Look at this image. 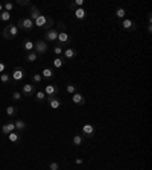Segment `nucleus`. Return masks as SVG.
Wrapping results in <instances>:
<instances>
[{
    "instance_id": "obj_1",
    "label": "nucleus",
    "mask_w": 152,
    "mask_h": 170,
    "mask_svg": "<svg viewBox=\"0 0 152 170\" xmlns=\"http://www.w3.org/2000/svg\"><path fill=\"white\" fill-rule=\"evenodd\" d=\"M34 26L41 28V29H44V30H49V29H52V26H53V20H52L50 17H47V15L41 14L40 17L34 21Z\"/></svg>"
},
{
    "instance_id": "obj_2",
    "label": "nucleus",
    "mask_w": 152,
    "mask_h": 170,
    "mask_svg": "<svg viewBox=\"0 0 152 170\" xmlns=\"http://www.w3.org/2000/svg\"><path fill=\"white\" fill-rule=\"evenodd\" d=\"M18 33H20V29L17 28V24L9 23V24L3 29V38H5V40H14V38L18 37Z\"/></svg>"
},
{
    "instance_id": "obj_3",
    "label": "nucleus",
    "mask_w": 152,
    "mask_h": 170,
    "mask_svg": "<svg viewBox=\"0 0 152 170\" xmlns=\"http://www.w3.org/2000/svg\"><path fill=\"white\" fill-rule=\"evenodd\" d=\"M17 28L24 30V32H30L34 29V21L30 20L29 17H21L20 20L17 21Z\"/></svg>"
},
{
    "instance_id": "obj_4",
    "label": "nucleus",
    "mask_w": 152,
    "mask_h": 170,
    "mask_svg": "<svg viewBox=\"0 0 152 170\" xmlns=\"http://www.w3.org/2000/svg\"><path fill=\"white\" fill-rule=\"evenodd\" d=\"M47 43L44 40H37L34 43V52L37 53V55H46L47 53Z\"/></svg>"
},
{
    "instance_id": "obj_5",
    "label": "nucleus",
    "mask_w": 152,
    "mask_h": 170,
    "mask_svg": "<svg viewBox=\"0 0 152 170\" xmlns=\"http://www.w3.org/2000/svg\"><path fill=\"white\" fill-rule=\"evenodd\" d=\"M24 78V69L23 67H15L14 70H12V75H11V79L14 80V82H20L21 79Z\"/></svg>"
},
{
    "instance_id": "obj_6",
    "label": "nucleus",
    "mask_w": 152,
    "mask_h": 170,
    "mask_svg": "<svg viewBox=\"0 0 152 170\" xmlns=\"http://www.w3.org/2000/svg\"><path fill=\"white\" fill-rule=\"evenodd\" d=\"M94 132H96L94 125H91V123L82 125V137H88V138H91V137L94 135Z\"/></svg>"
},
{
    "instance_id": "obj_7",
    "label": "nucleus",
    "mask_w": 152,
    "mask_h": 170,
    "mask_svg": "<svg viewBox=\"0 0 152 170\" xmlns=\"http://www.w3.org/2000/svg\"><path fill=\"white\" fill-rule=\"evenodd\" d=\"M58 40V30L56 29H49V30H46L44 32V41L46 43H53V41H56Z\"/></svg>"
},
{
    "instance_id": "obj_8",
    "label": "nucleus",
    "mask_w": 152,
    "mask_h": 170,
    "mask_svg": "<svg viewBox=\"0 0 152 170\" xmlns=\"http://www.w3.org/2000/svg\"><path fill=\"white\" fill-rule=\"evenodd\" d=\"M58 44L60 46H64V44H69L71 41V37L66 32V30H61V32H58Z\"/></svg>"
},
{
    "instance_id": "obj_9",
    "label": "nucleus",
    "mask_w": 152,
    "mask_h": 170,
    "mask_svg": "<svg viewBox=\"0 0 152 170\" xmlns=\"http://www.w3.org/2000/svg\"><path fill=\"white\" fill-rule=\"evenodd\" d=\"M58 85H55V84H49V85H46V88H44V94L47 96V97H52V96H56L58 94Z\"/></svg>"
},
{
    "instance_id": "obj_10",
    "label": "nucleus",
    "mask_w": 152,
    "mask_h": 170,
    "mask_svg": "<svg viewBox=\"0 0 152 170\" xmlns=\"http://www.w3.org/2000/svg\"><path fill=\"white\" fill-rule=\"evenodd\" d=\"M46 100H47V105L50 106L52 110H60L61 108V100L56 97V96H52V97H46Z\"/></svg>"
},
{
    "instance_id": "obj_11",
    "label": "nucleus",
    "mask_w": 152,
    "mask_h": 170,
    "mask_svg": "<svg viewBox=\"0 0 152 170\" xmlns=\"http://www.w3.org/2000/svg\"><path fill=\"white\" fill-rule=\"evenodd\" d=\"M34 85L32 84H24L23 87H21V96H24V97H32L34 96Z\"/></svg>"
},
{
    "instance_id": "obj_12",
    "label": "nucleus",
    "mask_w": 152,
    "mask_h": 170,
    "mask_svg": "<svg viewBox=\"0 0 152 170\" xmlns=\"http://www.w3.org/2000/svg\"><path fill=\"white\" fill-rule=\"evenodd\" d=\"M71 100H73V103L78 105V106L85 105V97L82 96V93H79V91H76L75 94H71Z\"/></svg>"
},
{
    "instance_id": "obj_13",
    "label": "nucleus",
    "mask_w": 152,
    "mask_h": 170,
    "mask_svg": "<svg viewBox=\"0 0 152 170\" xmlns=\"http://www.w3.org/2000/svg\"><path fill=\"white\" fill-rule=\"evenodd\" d=\"M40 15H41V12H40V9H38V6H37V5H30L29 6V18L30 20L35 21Z\"/></svg>"
},
{
    "instance_id": "obj_14",
    "label": "nucleus",
    "mask_w": 152,
    "mask_h": 170,
    "mask_svg": "<svg viewBox=\"0 0 152 170\" xmlns=\"http://www.w3.org/2000/svg\"><path fill=\"white\" fill-rule=\"evenodd\" d=\"M122 28L125 30H132L135 29V21L131 20V18H125V20L122 21Z\"/></svg>"
},
{
    "instance_id": "obj_15",
    "label": "nucleus",
    "mask_w": 152,
    "mask_h": 170,
    "mask_svg": "<svg viewBox=\"0 0 152 170\" xmlns=\"http://www.w3.org/2000/svg\"><path fill=\"white\" fill-rule=\"evenodd\" d=\"M14 131H15V125H14V121H9V123H6V125L2 126V134H5V135H8V134L14 132Z\"/></svg>"
},
{
    "instance_id": "obj_16",
    "label": "nucleus",
    "mask_w": 152,
    "mask_h": 170,
    "mask_svg": "<svg viewBox=\"0 0 152 170\" xmlns=\"http://www.w3.org/2000/svg\"><path fill=\"white\" fill-rule=\"evenodd\" d=\"M62 55H64V58H66V59H75V58H76V55H78V52H76L75 49H64Z\"/></svg>"
},
{
    "instance_id": "obj_17",
    "label": "nucleus",
    "mask_w": 152,
    "mask_h": 170,
    "mask_svg": "<svg viewBox=\"0 0 152 170\" xmlns=\"http://www.w3.org/2000/svg\"><path fill=\"white\" fill-rule=\"evenodd\" d=\"M75 17H76L78 20H84V18L87 17V11L84 9V8H76V9H75Z\"/></svg>"
},
{
    "instance_id": "obj_18",
    "label": "nucleus",
    "mask_w": 152,
    "mask_h": 170,
    "mask_svg": "<svg viewBox=\"0 0 152 170\" xmlns=\"http://www.w3.org/2000/svg\"><path fill=\"white\" fill-rule=\"evenodd\" d=\"M14 125H15V131H17V132H21V131L26 129V121L21 120V119L15 120V121H14Z\"/></svg>"
},
{
    "instance_id": "obj_19",
    "label": "nucleus",
    "mask_w": 152,
    "mask_h": 170,
    "mask_svg": "<svg viewBox=\"0 0 152 170\" xmlns=\"http://www.w3.org/2000/svg\"><path fill=\"white\" fill-rule=\"evenodd\" d=\"M8 138H9L11 143H18V140H20V132H17V131L11 132V134H8Z\"/></svg>"
},
{
    "instance_id": "obj_20",
    "label": "nucleus",
    "mask_w": 152,
    "mask_h": 170,
    "mask_svg": "<svg viewBox=\"0 0 152 170\" xmlns=\"http://www.w3.org/2000/svg\"><path fill=\"white\" fill-rule=\"evenodd\" d=\"M23 49L26 50L28 53H29V52H34V41L24 40V43H23Z\"/></svg>"
},
{
    "instance_id": "obj_21",
    "label": "nucleus",
    "mask_w": 152,
    "mask_h": 170,
    "mask_svg": "<svg viewBox=\"0 0 152 170\" xmlns=\"http://www.w3.org/2000/svg\"><path fill=\"white\" fill-rule=\"evenodd\" d=\"M66 91H67L69 94H75V93L78 91V85H75L73 82H70V84L66 85Z\"/></svg>"
},
{
    "instance_id": "obj_22",
    "label": "nucleus",
    "mask_w": 152,
    "mask_h": 170,
    "mask_svg": "<svg viewBox=\"0 0 152 170\" xmlns=\"http://www.w3.org/2000/svg\"><path fill=\"white\" fill-rule=\"evenodd\" d=\"M37 59H38V55H37L35 52H29V53L26 55V61H28V62H35Z\"/></svg>"
},
{
    "instance_id": "obj_23",
    "label": "nucleus",
    "mask_w": 152,
    "mask_h": 170,
    "mask_svg": "<svg viewBox=\"0 0 152 170\" xmlns=\"http://www.w3.org/2000/svg\"><path fill=\"white\" fill-rule=\"evenodd\" d=\"M52 76H53V71L50 69H44L41 71V78H44V79H50Z\"/></svg>"
},
{
    "instance_id": "obj_24",
    "label": "nucleus",
    "mask_w": 152,
    "mask_h": 170,
    "mask_svg": "<svg viewBox=\"0 0 152 170\" xmlns=\"http://www.w3.org/2000/svg\"><path fill=\"white\" fill-rule=\"evenodd\" d=\"M35 100H37V102H44V100H46V94H44V91L43 90L37 91V93H35Z\"/></svg>"
},
{
    "instance_id": "obj_25",
    "label": "nucleus",
    "mask_w": 152,
    "mask_h": 170,
    "mask_svg": "<svg viewBox=\"0 0 152 170\" xmlns=\"http://www.w3.org/2000/svg\"><path fill=\"white\" fill-rule=\"evenodd\" d=\"M62 64H64V58L56 56V58L53 59V67H55V69H61V67H62Z\"/></svg>"
},
{
    "instance_id": "obj_26",
    "label": "nucleus",
    "mask_w": 152,
    "mask_h": 170,
    "mask_svg": "<svg viewBox=\"0 0 152 170\" xmlns=\"http://www.w3.org/2000/svg\"><path fill=\"white\" fill-rule=\"evenodd\" d=\"M9 20H11V12L2 11L0 12V21H9Z\"/></svg>"
},
{
    "instance_id": "obj_27",
    "label": "nucleus",
    "mask_w": 152,
    "mask_h": 170,
    "mask_svg": "<svg viewBox=\"0 0 152 170\" xmlns=\"http://www.w3.org/2000/svg\"><path fill=\"white\" fill-rule=\"evenodd\" d=\"M82 140H84V137H82V135H75V137L71 138V143H73L75 146H81Z\"/></svg>"
},
{
    "instance_id": "obj_28",
    "label": "nucleus",
    "mask_w": 152,
    "mask_h": 170,
    "mask_svg": "<svg viewBox=\"0 0 152 170\" xmlns=\"http://www.w3.org/2000/svg\"><path fill=\"white\" fill-rule=\"evenodd\" d=\"M15 112H17V108H15V106H12V105H9V106L6 108V116H8V117H14V116H15Z\"/></svg>"
},
{
    "instance_id": "obj_29",
    "label": "nucleus",
    "mask_w": 152,
    "mask_h": 170,
    "mask_svg": "<svg viewBox=\"0 0 152 170\" xmlns=\"http://www.w3.org/2000/svg\"><path fill=\"white\" fill-rule=\"evenodd\" d=\"M9 80H11V76L8 73H2V75H0V82H2V84H8Z\"/></svg>"
},
{
    "instance_id": "obj_30",
    "label": "nucleus",
    "mask_w": 152,
    "mask_h": 170,
    "mask_svg": "<svg viewBox=\"0 0 152 170\" xmlns=\"http://www.w3.org/2000/svg\"><path fill=\"white\" fill-rule=\"evenodd\" d=\"M41 80H43V78H41L40 73H34L32 75V82L34 84H41Z\"/></svg>"
},
{
    "instance_id": "obj_31",
    "label": "nucleus",
    "mask_w": 152,
    "mask_h": 170,
    "mask_svg": "<svg viewBox=\"0 0 152 170\" xmlns=\"http://www.w3.org/2000/svg\"><path fill=\"white\" fill-rule=\"evenodd\" d=\"M125 14H126V11L123 9V8H117V11H116V17L117 18H123Z\"/></svg>"
},
{
    "instance_id": "obj_32",
    "label": "nucleus",
    "mask_w": 152,
    "mask_h": 170,
    "mask_svg": "<svg viewBox=\"0 0 152 170\" xmlns=\"http://www.w3.org/2000/svg\"><path fill=\"white\" fill-rule=\"evenodd\" d=\"M12 9H14V3H11V2H6V3L3 5V11H6V12H11Z\"/></svg>"
},
{
    "instance_id": "obj_33",
    "label": "nucleus",
    "mask_w": 152,
    "mask_h": 170,
    "mask_svg": "<svg viewBox=\"0 0 152 170\" xmlns=\"http://www.w3.org/2000/svg\"><path fill=\"white\" fill-rule=\"evenodd\" d=\"M62 52H64V49H62V46H60V44L53 47V53H55L56 56H60V55H61V53H62Z\"/></svg>"
},
{
    "instance_id": "obj_34",
    "label": "nucleus",
    "mask_w": 152,
    "mask_h": 170,
    "mask_svg": "<svg viewBox=\"0 0 152 170\" xmlns=\"http://www.w3.org/2000/svg\"><path fill=\"white\" fill-rule=\"evenodd\" d=\"M12 99L14 100H21V93L20 91H14V93H12Z\"/></svg>"
},
{
    "instance_id": "obj_35",
    "label": "nucleus",
    "mask_w": 152,
    "mask_h": 170,
    "mask_svg": "<svg viewBox=\"0 0 152 170\" xmlns=\"http://www.w3.org/2000/svg\"><path fill=\"white\" fill-rule=\"evenodd\" d=\"M17 5L18 6H30V3L28 0H17Z\"/></svg>"
},
{
    "instance_id": "obj_36",
    "label": "nucleus",
    "mask_w": 152,
    "mask_h": 170,
    "mask_svg": "<svg viewBox=\"0 0 152 170\" xmlns=\"http://www.w3.org/2000/svg\"><path fill=\"white\" fill-rule=\"evenodd\" d=\"M49 170H60V164L58 162H50L49 164Z\"/></svg>"
},
{
    "instance_id": "obj_37",
    "label": "nucleus",
    "mask_w": 152,
    "mask_h": 170,
    "mask_svg": "<svg viewBox=\"0 0 152 170\" xmlns=\"http://www.w3.org/2000/svg\"><path fill=\"white\" fill-rule=\"evenodd\" d=\"M61 30H66V24H64L62 21L58 23V32H61Z\"/></svg>"
},
{
    "instance_id": "obj_38",
    "label": "nucleus",
    "mask_w": 152,
    "mask_h": 170,
    "mask_svg": "<svg viewBox=\"0 0 152 170\" xmlns=\"http://www.w3.org/2000/svg\"><path fill=\"white\" fill-rule=\"evenodd\" d=\"M5 69H6L5 62H0V75H2V73H5Z\"/></svg>"
},
{
    "instance_id": "obj_39",
    "label": "nucleus",
    "mask_w": 152,
    "mask_h": 170,
    "mask_svg": "<svg viewBox=\"0 0 152 170\" xmlns=\"http://www.w3.org/2000/svg\"><path fill=\"white\" fill-rule=\"evenodd\" d=\"M75 162H76L78 166H81V164L84 162V161H82V158H76V160H75Z\"/></svg>"
},
{
    "instance_id": "obj_40",
    "label": "nucleus",
    "mask_w": 152,
    "mask_h": 170,
    "mask_svg": "<svg viewBox=\"0 0 152 170\" xmlns=\"http://www.w3.org/2000/svg\"><path fill=\"white\" fill-rule=\"evenodd\" d=\"M69 8H70L71 11H75V9H76V6H75V3H73V2H70V5H69Z\"/></svg>"
},
{
    "instance_id": "obj_41",
    "label": "nucleus",
    "mask_w": 152,
    "mask_h": 170,
    "mask_svg": "<svg viewBox=\"0 0 152 170\" xmlns=\"http://www.w3.org/2000/svg\"><path fill=\"white\" fill-rule=\"evenodd\" d=\"M2 11H3V5L0 3V12H2Z\"/></svg>"
}]
</instances>
